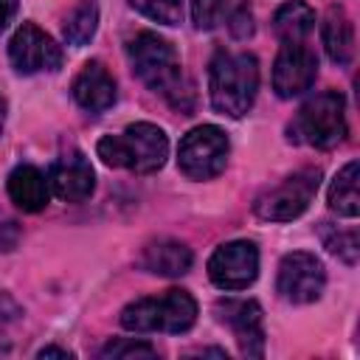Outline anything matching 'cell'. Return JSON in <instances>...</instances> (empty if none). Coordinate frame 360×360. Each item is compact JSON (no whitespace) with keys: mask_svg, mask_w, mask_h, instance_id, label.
<instances>
[{"mask_svg":"<svg viewBox=\"0 0 360 360\" xmlns=\"http://www.w3.org/2000/svg\"><path fill=\"white\" fill-rule=\"evenodd\" d=\"M321 37H323V48H326V56L346 68L354 56V25L346 14L343 6H329L326 17H323V28H321Z\"/></svg>","mask_w":360,"mask_h":360,"instance_id":"cell-18","label":"cell"},{"mask_svg":"<svg viewBox=\"0 0 360 360\" xmlns=\"http://www.w3.org/2000/svg\"><path fill=\"white\" fill-rule=\"evenodd\" d=\"M73 98L87 112H104L115 104V79L101 62H87L73 79Z\"/></svg>","mask_w":360,"mask_h":360,"instance_id":"cell-15","label":"cell"},{"mask_svg":"<svg viewBox=\"0 0 360 360\" xmlns=\"http://www.w3.org/2000/svg\"><path fill=\"white\" fill-rule=\"evenodd\" d=\"M8 59H11L14 70L22 76L42 73V70H59L62 48L34 22H22L8 42Z\"/></svg>","mask_w":360,"mask_h":360,"instance_id":"cell-10","label":"cell"},{"mask_svg":"<svg viewBox=\"0 0 360 360\" xmlns=\"http://www.w3.org/2000/svg\"><path fill=\"white\" fill-rule=\"evenodd\" d=\"M129 6L160 25H180L183 20V0H129Z\"/></svg>","mask_w":360,"mask_h":360,"instance_id":"cell-23","label":"cell"},{"mask_svg":"<svg viewBox=\"0 0 360 360\" xmlns=\"http://www.w3.org/2000/svg\"><path fill=\"white\" fill-rule=\"evenodd\" d=\"M357 160H349L332 180L329 186V205L332 211H338L340 217H357L360 214V194H357Z\"/></svg>","mask_w":360,"mask_h":360,"instance_id":"cell-20","label":"cell"},{"mask_svg":"<svg viewBox=\"0 0 360 360\" xmlns=\"http://www.w3.org/2000/svg\"><path fill=\"white\" fill-rule=\"evenodd\" d=\"M318 186H321V169H312V166L298 169L295 174L284 177L278 186L259 194L253 202V211L259 219H267V222H290L309 208V202L318 194Z\"/></svg>","mask_w":360,"mask_h":360,"instance_id":"cell-6","label":"cell"},{"mask_svg":"<svg viewBox=\"0 0 360 360\" xmlns=\"http://www.w3.org/2000/svg\"><path fill=\"white\" fill-rule=\"evenodd\" d=\"M191 262H194L191 250L183 242H177V239H155V242H149L143 248V253L138 259V264L146 273L169 276V278L186 276L191 270Z\"/></svg>","mask_w":360,"mask_h":360,"instance_id":"cell-16","label":"cell"},{"mask_svg":"<svg viewBox=\"0 0 360 360\" xmlns=\"http://www.w3.org/2000/svg\"><path fill=\"white\" fill-rule=\"evenodd\" d=\"M287 138L315 149H335L346 138V101L338 90L318 93L301 104Z\"/></svg>","mask_w":360,"mask_h":360,"instance_id":"cell-5","label":"cell"},{"mask_svg":"<svg viewBox=\"0 0 360 360\" xmlns=\"http://www.w3.org/2000/svg\"><path fill=\"white\" fill-rule=\"evenodd\" d=\"M8 197L20 211H28V214L42 211L48 205V197H51L48 177L37 166L22 163L8 174Z\"/></svg>","mask_w":360,"mask_h":360,"instance_id":"cell-17","label":"cell"},{"mask_svg":"<svg viewBox=\"0 0 360 360\" xmlns=\"http://www.w3.org/2000/svg\"><path fill=\"white\" fill-rule=\"evenodd\" d=\"M129 62L135 76L155 93H160L172 107L188 112L191 101H194V90L183 76V65L180 56L174 51V45L163 37H158L155 31H141L129 39L127 45Z\"/></svg>","mask_w":360,"mask_h":360,"instance_id":"cell-1","label":"cell"},{"mask_svg":"<svg viewBox=\"0 0 360 360\" xmlns=\"http://www.w3.org/2000/svg\"><path fill=\"white\" fill-rule=\"evenodd\" d=\"M228 152V135L214 124H202L183 135L177 146V166L188 180H211L225 169Z\"/></svg>","mask_w":360,"mask_h":360,"instance_id":"cell-7","label":"cell"},{"mask_svg":"<svg viewBox=\"0 0 360 360\" xmlns=\"http://www.w3.org/2000/svg\"><path fill=\"white\" fill-rule=\"evenodd\" d=\"M318 56L301 42H284L273 62V90L278 98H295L312 87Z\"/></svg>","mask_w":360,"mask_h":360,"instance_id":"cell-11","label":"cell"},{"mask_svg":"<svg viewBox=\"0 0 360 360\" xmlns=\"http://www.w3.org/2000/svg\"><path fill=\"white\" fill-rule=\"evenodd\" d=\"M321 236H323V245H326L329 253H335L346 264H354L357 262V256H360V239H357V231L354 228H332L329 222H323Z\"/></svg>","mask_w":360,"mask_h":360,"instance_id":"cell-22","label":"cell"},{"mask_svg":"<svg viewBox=\"0 0 360 360\" xmlns=\"http://www.w3.org/2000/svg\"><path fill=\"white\" fill-rule=\"evenodd\" d=\"M197 321V301L186 290H166L163 295L138 298L124 307L121 326L129 332H188Z\"/></svg>","mask_w":360,"mask_h":360,"instance_id":"cell-4","label":"cell"},{"mask_svg":"<svg viewBox=\"0 0 360 360\" xmlns=\"http://www.w3.org/2000/svg\"><path fill=\"white\" fill-rule=\"evenodd\" d=\"M191 20L200 31L228 28L233 39L253 34V11L248 0H191Z\"/></svg>","mask_w":360,"mask_h":360,"instance_id":"cell-12","label":"cell"},{"mask_svg":"<svg viewBox=\"0 0 360 360\" xmlns=\"http://www.w3.org/2000/svg\"><path fill=\"white\" fill-rule=\"evenodd\" d=\"M101 357L112 360H138V357H158V349L149 346L146 340H132V338H115L101 349Z\"/></svg>","mask_w":360,"mask_h":360,"instance_id":"cell-24","label":"cell"},{"mask_svg":"<svg viewBox=\"0 0 360 360\" xmlns=\"http://www.w3.org/2000/svg\"><path fill=\"white\" fill-rule=\"evenodd\" d=\"M208 276L219 290H245L259 276V248L248 239L225 242L208 259Z\"/></svg>","mask_w":360,"mask_h":360,"instance_id":"cell-9","label":"cell"},{"mask_svg":"<svg viewBox=\"0 0 360 360\" xmlns=\"http://www.w3.org/2000/svg\"><path fill=\"white\" fill-rule=\"evenodd\" d=\"M14 11H17V0H0V31L11 22Z\"/></svg>","mask_w":360,"mask_h":360,"instance_id":"cell-25","label":"cell"},{"mask_svg":"<svg viewBox=\"0 0 360 360\" xmlns=\"http://www.w3.org/2000/svg\"><path fill=\"white\" fill-rule=\"evenodd\" d=\"M37 357H73V352L59 349V346H45V349L37 352Z\"/></svg>","mask_w":360,"mask_h":360,"instance_id":"cell-26","label":"cell"},{"mask_svg":"<svg viewBox=\"0 0 360 360\" xmlns=\"http://www.w3.org/2000/svg\"><path fill=\"white\" fill-rule=\"evenodd\" d=\"M323 287H326V270H323L318 256L295 250V253H287L281 259L278 276H276V290L284 301L312 304L321 298Z\"/></svg>","mask_w":360,"mask_h":360,"instance_id":"cell-8","label":"cell"},{"mask_svg":"<svg viewBox=\"0 0 360 360\" xmlns=\"http://www.w3.org/2000/svg\"><path fill=\"white\" fill-rule=\"evenodd\" d=\"M259 90V62L250 53L219 51L208 70L211 107L228 118H242Z\"/></svg>","mask_w":360,"mask_h":360,"instance_id":"cell-2","label":"cell"},{"mask_svg":"<svg viewBox=\"0 0 360 360\" xmlns=\"http://www.w3.org/2000/svg\"><path fill=\"white\" fill-rule=\"evenodd\" d=\"M96 152L107 166L129 169L135 174H152L166 163L169 138L158 124L138 121L129 124L121 135H104Z\"/></svg>","mask_w":360,"mask_h":360,"instance_id":"cell-3","label":"cell"},{"mask_svg":"<svg viewBox=\"0 0 360 360\" xmlns=\"http://www.w3.org/2000/svg\"><path fill=\"white\" fill-rule=\"evenodd\" d=\"M3 121H6V98L0 96V129H3Z\"/></svg>","mask_w":360,"mask_h":360,"instance_id":"cell-27","label":"cell"},{"mask_svg":"<svg viewBox=\"0 0 360 360\" xmlns=\"http://www.w3.org/2000/svg\"><path fill=\"white\" fill-rule=\"evenodd\" d=\"M48 186L51 191L65 200V202H82L93 194L96 188V172L90 166V160L82 155V152H68L62 155L51 172H48Z\"/></svg>","mask_w":360,"mask_h":360,"instance_id":"cell-14","label":"cell"},{"mask_svg":"<svg viewBox=\"0 0 360 360\" xmlns=\"http://www.w3.org/2000/svg\"><path fill=\"white\" fill-rule=\"evenodd\" d=\"M315 28V11L304 0H290L273 14V31L281 42H301Z\"/></svg>","mask_w":360,"mask_h":360,"instance_id":"cell-19","label":"cell"},{"mask_svg":"<svg viewBox=\"0 0 360 360\" xmlns=\"http://www.w3.org/2000/svg\"><path fill=\"white\" fill-rule=\"evenodd\" d=\"M219 321L231 326L239 352L245 357H262L264 354V326H262V307L256 301H219L217 304Z\"/></svg>","mask_w":360,"mask_h":360,"instance_id":"cell-13","label":"cell"},{"mask_svg":"<svg viewBox=\"0 0 360 360\" xmlns=\"http://www.w3.org/2000/svg\"><path fill=\"white\" fill-rule=\"evenodd\" d=\"M96 28H98V8H96L93 3H82V6H76V8L65 17L62 34H65L68 45L82 48V45H87V42L96 37Z\"/></svg>","mask_w":360,"mask_h":360,"instance_id":"cell-21","label":"cell"}]
</instances>
